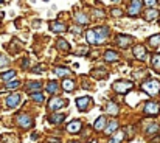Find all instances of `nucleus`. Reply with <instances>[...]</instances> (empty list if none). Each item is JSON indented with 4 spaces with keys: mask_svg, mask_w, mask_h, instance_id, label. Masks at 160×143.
<instances>
[{
    "mask_svg": "<svg viewBox=\"0 0 160 143\" xmlns=\"http://www.w3.org/2000/svg\"><path fill=\"white\" fill-rule=\"evenodd\" d=\"M141 89H143L148 95L154 96V95H157V93L160 92V83H158L157 79H148V81H144V83L141 84Z\"/></svg>",
    "mask_w": 160,
    "mask_h": 143,
    "instance_id": "1",
    "label": "nucleus"
},
{
    "mask_svg": "<svg viewBox=\"0 0 160 143\" xmlns=\"http://www.w3.org/2000/svg\"><path fill=\"white\" fill-rule=\"evenodd\" d=\"M132 87H134V84L131 81H117V83H113V90L117 93H121V95L127 93Z\"/></svg>",
    "mask_w": 160,
    "mask_h": 143,
    "instance_id": "2",
    "label": "nucleus"
},
{
    "mask_svg": "<svg viewBox=\"0 0 160 143\" xmlns=\"http://www.w3.org/2000/svg\"><path fill=\"white\" fill-rule=\"evenodd\" d=\"M67 106V100H64V98H51L50 100V103H48V107L51 109V110H59V109H62V107H65Z\"/></svg>",
    "mask_w": 160,
    "mask_h": 143,
    "instance_id": "3",
    "label": "nucleus"
},
{
    "mask_svg": "<svg viewBox=\"0 0 160 143\" xmlns=\"http://www.w3.org/2000/svg\"><path fill=\"white\" fill-rule=\"evenodd\" d=\"M141 5H143V0H132L131 7L127 8V14L129 16H137L141 10Z\"/></svg>",
    "mask_w": 160,
    "mask_h": 143,
    "instance_id": "4",
    "label": "nucleus"
},
{
    "mask_svg": "<svg viewBox=\"0 0 160 143\" xmlns=\"http://www.w3.org/2000/svg\"><path fill=\"white\" fill-rule=\"evenodd\" d=\"M95 34H96V44H103L109 36V30L107 27H100L95 30Z\"/></svg>",
    "mask_w": 160,
    "mask_h": 143,
    "instance_id": "5",
    "label": "nucleus"
},
{
    "mask_svg": "<svg viewBox=\"0 0 160 143\" xmlns=\"http://www.w3.org/2000/svg\"><path fill=\"white\" fill-rule=\"evenodd\" d=\"M158 112H160V106H158L157 103L148 101V103L144 104V114H146V115H157Z\"/></svg>",
    "mask_w": 160,
    "mask_h": 143,
    "instance_id": "6",
    "label": "nucleus"
},
{
    "mask_svg": "<svg viewBox=\"0 0 160 143\" xmlns=\"http://www.w3.org/2000/svg\"><path fill=\"white\" fill-rule=\"evenodd\" d=\"M17 124H19L20 127L28 129V127H33L34 121H33V118L28 117V115H19V117H17Z\"/></svg>",
    "mask_w": 160,
    "mask_h": 143,
    "instance_id": "7",
    "label": "nucleus"
},
{
    "mask_svg": "<svg viewBox=\"0 0 160 143\" xmlns=\"http://www.w3.org/2000/svg\"><path fill=\"white\" fill-rule=\"evenodd\" d=\"M92 104V100L89 98V96H81V98H76V106H78V109L79 110H86L89 106Z\"/></svg>",
    "mask_w": 160,
    "mask_h": 143,
    "instance_id": "8",
    "label": "nucleus"
},
{
    "mask_svg": "<svg viewBox=\"0 0 160 143\" xmlns=\"http://www.w3.org/2000/svg\"><path fill=\"white\" fill-rule=\"evenodd\" d=\"M19 103H20V95H19V93H11V95L7 98V106H8V107H16Z\"/></svg>",
    "mask_w": 160,
    "mask_h": 143,
    "instance_id": "9",
    "label": "nucleus"
},
{
    "mask_svg": "<svg viewBox=\"0 0 160 143\" xmlns=\"http://www.w3.org/2000/svg\"><path fill=\"white\" fill-rule=\"evenodd\" d=\"M117 44L121 47V48H127L131 45V38L124 36V34H118L117 36Z\"/></svg>",
    "mask_w": 160,
    "mask_h": 143,
    "instance_id": "10",
    "label": "nucleus"
},
{
    "mask_svg": "<svg viewBox=\"0 0 160 143\" xmlns=\"http://www.w3.org/2000/svg\"><path fill=\"white\" fill-rule=\"evenodd\" d=\"M134 56L137 59H146V48L143 45H137L134 47Z\"/></svg>",
    "mask_w": 160,
    "mask_h": 143,
    "instance_id": "11",
    "label": "nucleus"
},
{
    "mask_svg": "<svg viewBox=\"0 0 160 143\" xmlns=\"http://www.w3.org/2000/svg\"><path fill=\"white\" fill-rule=\"evenodd\" d=\"M65 28H67V27H65L64 24H61V22H51V24H50V30L55 31V33H64Z\"/></svg>",
    "mask_w": 160,
    "mask_h": 143,
    "instance_id": "12",
    "label": "nucleus"
},
{
    "mask_svg": "<svg viewBox=\"0 0 160 143\" xmlns=\"http://www.w3.org/2000/svg\"><path fill=\"white\" fill-rule=\"evenodd\" d=\"M106 126H107V118H106V117L96 118V121H95V124H93V127H95L96 131H103Z\"/></svg>",
    "mask_w": 160,
    "mask_h": 143,
    "instance_id": "13",
    "label": "nucleus"
},
{
    "mask_svg": "<svg viewBox=\"0 0 160 143\" xmlns=\"http://www.w3.org/2000/svg\"><path fill=\"white\" fill-rule=\"evenodd\" d=\"M117 129H118V123H117V120H112V121H109V124L104 127V132H106L107 135H112Z\"/></svg>",
    "mask_w": 160,
    "mask_h": 143,
    "instance_id": "14",
    "label": "nucleus"
},
{
    "mask_svg": "<svg viewBox=\"0 0 160 143\" xmlns=\"http://www.w3.org/2000/svg\"><path fill=\"white\" fill-rule=\"evenodd\" d=\"M117 59H118V53H117V51L107 50V51L104 53V61H106V62H113V61H117Z\"/></svg>",
    "mask_w": 160,
    "mask_h": 143,
    "instance_id": "15",
    "label": "nucleus"
},
{
    "mask_svg": "<svg viewBox=\"0 0 160 143\" xmlns=\"http://www.w3.org/2000/svg\"><path fill=\"white\" fill-rule=\"evenodd\" d=\"M79 129H81V123L76 120V121H72V123H69L67 124V131L70 132V134H75V132H79Z\"/></svg>",
    "mask_w": 160,
    "mask_h": 143,
    "instance_id": "16",
    "label": "nucleus"
},
{
    "mask_svg": "<svg viewBox=\"0 0 160 143\" xmlns=\"http://www.w3.org/2000/svg\"><path fill=\"white\" fill-rule=\"evenodd\" d=\"M158 17V11L155 8H149L146 11V20H155Z\"/></svg>",
    "mask_w": 160,
    "mask_h": 143,
    "instance_id": "17",
    "label": "nucleus"
},
{
    "mask_svg": "<svg viewBox=\"0 0 160 143\" xmlns=\"http://www.w3.org/2000/svg\"><path fill=\"white\" fill-rule=\"evenodd\" d=\"M160 132V126L158 124H151V126H148V129H146V134L148 135H155V134H158Z\"/></svg>",
    "mask_w": 160,
    "mask_h": 143,
    "instance_id": "18",
    "label": "nucleus"
},
{
    "mask_svg": "<svg viewBox=\"0 0 160 143\" xmlns=\"http://www.w3.org/2000/svg\"><path fill=\"white\" fill-rule=\"evenodd\" d=\"M123 137H124V132H123V131H117V134L109 140V143H120V141L123 140Z\"/></svg>",
    "mask_w": 160,
    "mask_h": 143,
    "instance_id": "19",
    "label": "nucleus"
},
{
    "mask_svg": "<svg viewBox=\"0 0 160 143\" xmlns=\"http://www.w3.org/2000/svg\"><path fill=\"white\" fill-rule=\"evenodd\" d=\"M151 64H152V69H154L155 72H160V55H155V56H152V61H151Z\"/></svg>",
    "mask_w": 160,
    "mask_h": 143,
    "instance_id": "20",
    "label": "nucleus"
},
{
    "mask_svg": "<svg viewBox=\"0 0 160 143\" xmlns=\"http://www.w3.org/2000/svg\"><path fill=\"white\" fill-rule=\"evenodd\" d=\"M55 72H56L58 76H69V75L72 73V72H70L69 69H65V67H56Z\"/></svg>",
    "mask_w": 160,
    "mask_h": 143,
    "instance_id": "21",
    "label": "nucleus"
},
{
    "mask_svg": "<svg viewBox=\"0 0 160 143\" xmlns=\"http://www.w3.org/2000/svg\"><path fill=\"white\" fill-rule=\"evenodd\" d=\"M41 87H42V83H41V81L28 83V90H30V92H36V90H41Z\"/></svg>",
    "mask_w": 160,
    "mask_h": 143,
    "instance_id": "22",
    "label": "nucleus"
},
{
    "mask_svg": "<svg viewBox=\"0 0 160 143\" xmlns=\"http://www.w3.org/2000/svg\"><path fill=\"white\" fill-rule=\"evenodd\" d=\"M62 87H64V90L70 92V90L75 89V83H73L72 79H64V81H62Z\"/></svg>",
    "mask_w": 160,
    "mask_h": 143,
    "instance_id": "23",
    "label": "nucleus"
},
{
    "mask_svg": "<svg viewBox=\"0 0 160 143\" xmlns=\"http://www.w3.org/2000/svg\"><path fill=\"white\" fill-rule=\"evenodd\" d=\"M64 118H65V117H64L62 114H53V115L50 117V121H51L53 124H59Z\"/></svg>",
    "mask_w": 160,
    "mask_h": 143,
    "instance_id": "24",
    "label": "nucleus"
},
{
    "mask_svg": "<svg viewBox=\"0 0 160 143\" xmlns=\"http://www.w3.org/2000/svg\"><path fill=\"white\" fill-rule=\"evenodd\" d=\"M76 22L81 24V25H86V24L89 22V17H87L84 13H78V14H76Z\"/></svg>",
    "mask_w": 160,
    "mask_h": 143,
    "instance_id": "25",
    "label": "nucleus"
},
{
    "mask_svg": "<svg viewBox=\"0 0 160 143\" xmlns=\"http://www.w3.org/2000/svg\"><path fill=\"white\" fill-rule=\"evenodd\" d=\"M58 48H59V50H62V51H69V50H70V45H69V42H67V41L59 39V41H58Z\"/></svg>",
    "mask_w": 160,
    "mask_h": 143,
    "instance_id": "26",
    "label": "nucleus"
},
{
    "mask_svg": "<svg viewBox=\"0 0 160 143\" xmlns=\"http://www.w3.org/2000/svg\"><path fill=\"white\" fill-rule=\"evenodd\" d=\"M30 95H31V98H33V100H34L36 103H42V101H44V95L41 93V90H36V92H31Z\"/></svg>",
    "mask_w": 160,
    "mask_h": 143,
    "instance_id": "27",
    "label": "nucleus"
},
{
    "mask_svg": "<svg viewBox=\"0 0 160 143\" xmlns=\"http://www.w3.org/2000/svg\"><path fill=\"white\" fill-rule=\"evenodd\" d=\"M106 110H107V114H110V115H117V114H118V107H117L115 103H109L107 107H106Z\"/></svg>",
    "mask_w": 160,
    "mask_h": 143,
    "instance_id": "28",
    "label": "nucleus"
},
{
    "mask_svg": "<svg viewBox=\"0 0 160 143\" xmlns=\"http://www.w3.org/2000/svg\"><path fill=\"white\" fill-rule=\"evenodd\" d=\"M86 38H87V42H89V44H96V34H95V30H93V31H87Z\"/></svg>",
    "mask_w": 160,
    "mask_h": 143,
    "instance_id": "29",
    "label": "nucleus"
},
{
    "mask_svg": "<svg viewBox=\"0 0 160 143\" xmlns=\"http://www.w3.org/2000/svg\"><path fill=\"white\" fill-rule=\"evenodd\" d=\"M149 44H151V47H160V34L149 38Z\"/></svg>",
    "mask_w": 160,
    "mask_h": 143,
    "instance_id": "30",
    "label": "nucleus"
},
{
    "mask_svg": "<svg viewBox=\"0 0 160 143\" xmlns=\"http://www.w3.org/2000/svg\"><path fill=\"white\" fill-rule=\"evenodd\" d=\"M47 90H48V93H56L58 92V84L55 81H50L47 84Z\"/></svg>",
    "mask_w": 160,
    "mask_h": 143,
    "instance_id": "31",
    "label": "nucleus"
},
{
    "mask_svg": "<svg viewBox=\"0 0 160 143\" xmlns=\"http://www.w3.org/2000/svg\"><path fill=\"white\" fill-rule=\"evenodd\" d=\"M13 76H16V72H14V70H10V72H7V73H2V79H3V81H11Z\"/></svg>",
    "mask_w": 160,
    "mask_h": 143,
    "instance_id": "32",
    "label": "nucleus"
},
{
    "mask_svg": "<svg viewBox=\"0 0 160 143\" xmlns=\"http://www.w3.org/2000/svg\"><path fill=\"white\" fill-rule=\"evenodd\" d=\"M19 86H20V81H17V79L7 81V89H17Z\"/></svg>",
    "mask_w": 160,
    "mask_h": 143,
    "instance_id": "33",
    "label": "nucleus"
},
{
    "mask_svg": "<svg viewBox=\"0 0 160 143\" xmlns=\"http://www.w3.org/2000/svg\"><path fill=\"white\" fill-rule=\"evenodd\" d=\"M144 3H146V7H149V8H154V7L157 5V0H144Z\"/></svg>",
    "mask_w": 160,
    "mask_h": 143,
    "instance_id": "34",
    "label": "nucleus"
},
{
    "mask_svg": "<svg viewBox=\"0 0 160 143\" xmlns=\"http://www.w3.org/2000/svg\"><path fill=\"white\" fill-rule=\"evenodd\" d=\"M8 62V59L7 58H3V56H0V67H2V65H5Z\"/></svg>",
    "mask_w": 160,
    "mask_h": 143,
    "instance_id": "35",
    "label": "nucleus"
},
{
    "mask_svg": "<svg viewBox=\"0 0 160 143\" xmlns=\"http://www.w3.org/2000/svg\"><path fill=\"white\" fill-rule=\"evenodd\" d=\"M33 73H42V67H41V65H38V67H34V70H33Z\"/></svg>",
    "mask_w": 160,
    "mask_h": 143,
    "instance_id": "36",
    "label": "nucleus"
},
{
    "mask_svg": "<svg viewBox=\"0 0 160 143\" xmlns=\"http://www.w3.org/2000/svg\"><path fill=\"white\" fill-rule=\"evenodd\" d=\"M112 14H113V16H120V14H121V11H120V10H113V11H112Z\"/></svg>",
    "mask_w": 160,
    "mask_h": 143,
    "instance_id": "37",
    "label": "nucleus"
},
{
    "mask_svg": "<svg viewBox=\"0 0 160 143\" xmlns=\"http://www.w3.org/2000/svg\"><path fill=\"white\" fill-rule=\"evenodd\" d=\"M72 33H79V28H72Z\"/></svg>",
    "mask_w": 160,
    "mask_h": 143,
    "instance_id": "38",
    "label": "nucleus"
},
{
    "mask_svg": "<svg viewBox=\"0 0 160 143\" xmlns=\"http://www.w3.org/2000/svg\"><path fill=\"white\" fill-rule=\"evenodd\" d=\"M51 143H59V140H56V138H55V140H51Z\"/></svg>",
    "mask_w": 160,
    "mask_h": 143,
    "instance_id": "39",
    "label": "nucleus"
},
{
    "mask_svg": "<svg viewBox=\"0 0 160 143\" xmlns=\"http://www.w3.org/2000/svg\"><path fill=\"white\" fill-rule=\"evenodd\" d=\"M69 143H78V141H69Z\"/></svg>",
    "mask_w": 160,
    "mask_h": 143,
    "instance_id": "40",
    "label": "nucleus"
},
{
    "mask_svg": "<svg viewBox=\"0 0 160 143\" xmlns=\"http://www.w3.org/2000/svg\"><path fill=\"white\" fill-rule=\"evenodd\" d=\"M112 2H118V0H112Z\"/></svg>",
    "mask_w": 160,
    "mask_h": 143,
    "instance_id": "41",
    "label": "nucleus"
},
{
    "mask_svg": "<svg viewBox=\"0 0 160 143\" xmlns=\"http://www.w3.org/2000/svg\"><path fill=\"white\" fill-rule=\"evenodd\" d=\"M2 2H3V0H0V3H2Z\"/></svg>",
    "mask_w": 160,
    "mask_h": 143,
    "instance_id": "42",
    "label": "nucleus"
},
{
    "mask_svg": "<svg viewBox=\"0 0 160 143\" xmlns=\"http://www.w3.org/2000/svg\"><path fill=\"white\" fill-rule=\"evenodd\" d=\"M45 2H48V0H45Z\"/></svg>",
    "mask_w": 160,
    "mask_h": 143,
    "instance_id": "43",
    "label": "nucleus"
},
{
    "mask_svg": "<svg viewBox=\"0 0 160 143\" xmlns=\"http://www.w3.org/2000/svg\"><path fill=\"white\" fill-rule=\"evenodd\" d=\"M0 17H2V14H0Z\"/></svg>",
    "mask_w": 160,
    "mask_h": 143,
    "instance_id": "44",
    "label": "nucleus"
}]
</instances>
